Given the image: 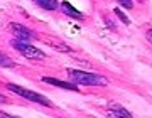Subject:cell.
Wrapping results in <instances>:
<instances>
[{
    "instance_id": "cell-14",
    "label": "cell",
    "mask_w": 152,
    "mask_h": 118,
    "mask_svg": "<svg viewBox=\"0 0 152 118\" xmlns=\"http://www.w3.org/2000/svg\"><path fill=\"white\" fill-rule=\"evenodd\" d=\"M0 103H5V96L4 95H0Z\"/></svg>"
},
{
    "instance_id": "cell-6",
    "label": "cell",
    "mask_w": 152,
    "mask_h": 118,
    "mask_svg": "<svg viewBox=\"0 0 152 118\" xmlns=\"http://www.w3.org/2000/svg\"><path fill=\"white\" fill-rule=\"evenodd\" d=\"M44 83H48V84H54L58 88H63V90H69V91H78V86L73 84V83H66V81H59L56 79V78H49V76H44L42 78Z\"/></svg>"
},
{
    "instance_id": "cell-4",
    "label": "cell",
    "mask_w": 152,
    "mask_h": 118,
    "mask_svg": "<svg viewBox=\"0 0 152 118\" xmlns=\"http://www.w3.org/2000/svg\"><path fill=\"white\" fill-rule=\"evenodd\" d=\"M10 31L12 34L15 36L17 41H22V42H29L31 39H34V34L31 32V29H27L22 24H10Z\"/></svg>"
},
{
    "instance_id": "cell-13",
    "label": "cell",
    "mask_w": 152,
    "mask_h": 118,
    "mask_svg": "<svg viewBox=\"0 0 152 118\" xmlns=\"http://www.w3.org/2000/svg\"><path fill=\"white\" fill-rule=\"evenodd\" d=\"M145 36H147V41H149V42L152 44V29H149V31H147Z\"/></svg>"
},
{
    "instance_id": "cell-8",
    "label": "cell",
    "mask_w": 152,
    "mask_h": 118,
    "mask_svg": "<svg viewBox=\"0 0 152 118\" xmlns=\"http://www.w3.org/2000/svg\"><path fill=\"white\" fill-rule=\"evenodd\" d=\"M39 7H42L44 10H58L59 9V4H58V0H34Z\"/></svg>"
},
{
    "instance_id": "cell-7",
    "label": "cell",
    "mask_w": 152,
    "mask_h": 118,
    "mask_svg": "<svg viewBox=\"0 0 152 118\" xmlns=\"http://www.w3.org/2000/svg\"><path fill=\"white\" fill-rule=\"evenodd\" d=\"M61 9H63V12H64L66 15L73 17V19H83V14L80 10H76L75 7L71 5V4H68V2H63L61 4Z\"/></svg>"
},
{
    "instance_id": "cell-10",
    "label": "cell",
    "mask_w": 152,
    "mask_h": 118,
    "mask_svg": "<svg viewBox=\"0 0 152 118\" xmlns=\"http://www.w3.org/2000/svg\"><path fill=\"white\" fill-rule=\"evenodd\" d=\"M115 14H117V15L120 17V20L124 22V24H130V20H129V17L125 15V14H124L122 10H120V9H115Z\"/></svg>"
},
{
    "instance_id": "cell-11",
    "label": "cell",
    "mask_w": 152,
    "mask_h": 118,
    "mask_svg": "<svg viewBox=\"0 0 152 118\" xmlns=\"http://www.w3.org/2000/svg\"><path fill=\"white\" fill-rule=\"evenodd\" d=\"M117 2H118L122 7H125V9H132V7H134V2H132V0H117Z\"/></svg>"
},
{
    "instance_id": "cell-12",
    "label": "cell",
    "mask_w": 152,
    "mask_h": 118,
    "mask_svg": "<svg viewBox=\"0 0 152 118\" xmlns=\"http://www.w3.org/2000/svg\"><path fill=\"white\" fill-rule=\"evenodd\" d=\"M0 118H19V117H12V115H9L5 111H0Z\"/></svg>"
},
{
    "instance_id": "cell-2",
    "label": "cell",
    "mask_w": 152,
    "mask_h": 118,
    "mask_svg": "<svg viewBox=\"0 0 152 118\" xmlns=\"http://www.w3.org/2000/svg\"><path fill=\"white\" fill-rule=\"evenodd\" d=\"M7 88H9L10 91H14L15 95H19V96H22L24 100H29V101L39 103V105H42V106H53V103L49 101V100H48L46 96H44V95H41V93L31 91V90H26V88H20V86H17V84H12V83H9V84H7Z\"/></svg>"
},
{
    "instance_id": "cell-9",
    "label": "cell",
    "mask_w": 152,
    "mask_h": 118,
    "mask_svg": "<svg viewBox=\"0 0 152 118\" xmlns=\"http://www.w3.org/2000/svg\"><path fill=\"white\" fill-rule=\"evenodd\" d=\"M0 66H2V68H12V66H14V61H10L5 54L0 52Z\"/></svg>"
},
{
    "instance_id": "cell-3",
    "label": "cell",
    "mask_w": 152,
    "mask_h": 118,
    "mask_svg": "<svg viewBox=\"0 0 152 118\" xmlns=\"http://www.w3.org/2000/svg\"><path fill=\"white\" fill-rule=\"evenodd\" d=\"M12 47L15 49L17 52H20L24 58L27 59H37V61H41V59H46V54L41 51V49H37L36 46H31L29 42H22V41H14L12 42Z\"/></svg>"
},
{
    "instance_id": "cell-1",
    "label": "cell",
    "mask_w": 152,
    "mask_h": 118,
    "mask_svg": "<svg viewBox=\"0 0 152 118\" xmlns=\"http://www.w3.org/2000/svg\"><path fill=\"white\" fill-rule=\"evenodd\" d=\"M68 78L73 84H81V86H107L108 79L95 73H85L78 69H68Z\"/></svg>"
},
{
    "instance_id": "cell-5",
    "label": "cell",
    "mask_w": 152,
    "mask_h": 118,
    "mask_svg": "<svg viewBox=\"0 0 152 118\" xmlns=\"http://www.w3.org/2000/svg\"><path fill=\"white\" fill-rule=\"evenodd\" d=\"M108 117L112 118H134L129 110H125L124 106H120L118 103H112L108 106Z\"/></svg>"
}]
</instances>
